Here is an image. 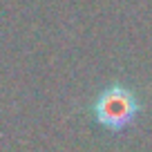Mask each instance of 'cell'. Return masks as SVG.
<instances>
[{
  "label": "cell",
  "instance_id": "1",
  "mask_svg": "<svg viewBox=\"0 0 152 152\" xmlns=\"http://www.w3.org/2000/svg\"><path fill=\"white\" fill-rule=\"evenodd\" d=\"M94 121L112 134H121L134 125L137 116L143 112V103L137 90L125 83H110L94 96L90 105Z\"/></svg>",
  "mask_w": 152,
  "mask_h": 152
}]
</instances>
